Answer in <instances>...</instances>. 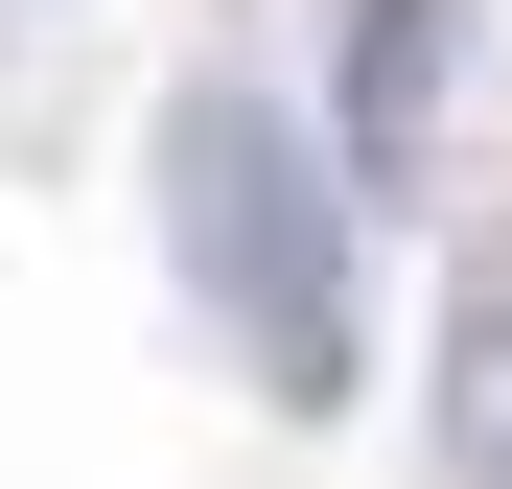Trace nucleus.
I'll list each match as a JSON object with an SVG mask.
<instances>
[{
  "mask_svg": "<svg viewBox=\"0 0 512 489\" xmlns=\"http://www.w3.org/2000/svg\"><path fill=\"white\" fill-rule=\"evenodd\" d=\"M163 257L233 326V373L280 420H350V187L303 163V117L256 70H187L163 94Z\"/></svg>",
  "mask_w": 512,
  "mask_h": 489,
  "instance_id": "nucleus-1",
  "label": "nucleus"
},
{
  "mask_svg": "<svg viewBox=\"0 0 512 489\" xmlns=\"http://www.w3.org/2000/svg\"><path fill=\"white\" fill-rule=\"evenodd\" d=\"M443 466L512 489V257H466V303H443Z\"/></svg>",
  "mask_w": 512,
  "mask_h": 489,
  "instance_id": "nucleus-3",
  "label": "nucleus"
},
{
  "mask_svg": "<svg viewBox=\"0 0 512 489\" xmlns=\"http://www.w3.org/2000/svg\"><path fill=\"white\" fill-rule=\"evenodd\" d=\"M443 47H466V0H326V94H350V187H419V140H443Z\"/></svg>",
  "mask_w": 512,
  "mask_h": 489,
  "instance_id": "nucleus-2",
  "label": "nucleus"
}]
</instances>
